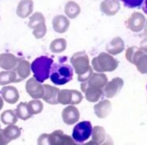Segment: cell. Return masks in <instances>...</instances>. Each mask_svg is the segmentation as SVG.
<instances>
[{
  "instance_id": "1",
  "label": "cell",
  "mask_w": 147,
  "mask_h": 145,
  "mask_svg": "<svg viewBox=\"0 0 147 145\" xmlns=\"http://www.w3.org/2000/svg\"><path fill=\"white\" fill-rule=\"evenodd\" d=\"M70 64L74 72L77 74V79L80 83L88 80V78L93 73L89 57L85 51H79V52L74 53L70 58Z\"/></svg>"
},
{
  "instance_id": "2",
  "label": "cell",
  "mask_w": 147,
  "mask_h": 145,
  "mask_svg": "<svg viewBox=\"0 0 147 145\" xmlns=\"http://www.w3.org/2000/svg\"><path fill=\"white\" fill-rule=\"evenodd\" d=\"M74 70L71 64L66 62H60V63H53L50 69V78L51 82L55 85H64L68 83L73 78Z\"/></svg>"
},
{
  "instance_id": "3",
  "label": "cell",
  "mask_w": 147,
  "mask_h": 145,
  "mask_svg": "<svg viewBox=\"0 0 147 145\" xmlns=\"http://www.w3.org/2000/svg\"><path fill=\"white\" fill-rule=\"evenodd\" d=\"M53 64V59L48 56H39L30 63L31 72L33 77L39 82H44L49 78L51 66Z\"/></svg>"
},
{
  "instance_id": "4",
  "label": "cell",
  "mask_w": 147,
  "mask_h": 145,
  "mask_svg": "<svg viewBox=\"0 0 147 145\" xmlns=\"http://www.w3.org/2000/svg\"><path fill=\"white\" fill-rule=\"evenodd\" d=\"M92 133V124L90 121H81L76 123L74 126L72 136L75 143H84L91 137Z\"/></svg>"
},
{
  "instance_id": "5",
  "label": "cell",
  "mask_w": 147,
  "mask_h": 145,
  "mask_svg": "<svg viewBox=\"0 0 147 145\" xmlns=\"http://www.w3.org/2000/svg\"><path fill=\"white\" fill-rule=\"evenodd\" d=\"M83 100V95L80 91L73 89H62L58 92V104L77 105Z\"/></svg>"
},
{
  "instance_id": "6",
  "label": "cell",
  "mask_w": 147,
  "mask_h": 145,
  "mask_svg": "<svg viewBox=\"0 0 147 145\" xmlns=\"http://www.w3.org/2000/svg\"><path fill=\"white\" fill-rule=\"evenodd\" d=\"M97 62H98L99 69L101 73L104 72H112L117 69L118 61L115 59L114 56L107 52H101L96 56Z\"/></svg>"
},
{
  "instance_id": "7",
  "label": "cell",
  "mask_w": 147,
  "mask_h": 145,
  "mask_svg": "<svg viewBox=\"0 0 147 145\" xmlns=\"http://www.w3.org/2000/svg\"><path fill=\"white\" fill-rule=\"evenodd\" d=\"M145 21L146 17L144 14H142L141 12H133L125 21V26L132 32L139 33L143 30Z\"/></svg>"
},
{
  "instance_id": "8",
  "label": "cell",
  "mask_w": 147,
  "mask_h": 145,
  "mask_svg": "<svg viewBox=\"0 0 147 145\" xmlns=\"http://www.w3.org/2000/svg\"><path fill=\"white\" fill-rule=\"evenodd\" d=\"M123 85L124 81L122 78L114 77L110 81H107V83L103 87V96L106 97L107 99L113 98L121 91Z\"/></svg>"
},
{
  "instance_id": "9",
  "label": "cell",
  "mask_w": 147,
  "mask_h": 145,
  "mask_svg": "<svg viewBox=\"0 0 147 145\" xmlns=\"http://www.w3.org/2000/svg\"><path fill=\"white\" fill-rule=\"evenodd\" d=\"M26 92L32 99H42L44 93V87L41 82L37 81L34 77L29 78L25 84Z\"/></svg>"
},
{
  "instance_id": "10",
  "label": "cell",
  "mask_w": 147,
  "mask_h": 145,
  "mask_svg": "<svg viewBox=\"0 0 147 145\" xmlns=\"http://www.w3.org/2000/svg\"><path fill=\"white\" fill-rule=\"evenodd\" d=\"M62 120L66 125H73L80 119V112L75 105H66L62 110Z\"/></svg>"
},
{
  "instance_id": "11",
  "label": "cell",
  "mask_w": 147,
  "mask_h": 145,
  "mask_svg": "<svg viewBox=\"0 0 147 145\" xmlns=\"http://www.w3.org/2000/svg\"><path fill=\"white\" fill-rule=\"evenodd\" d=\"M108 81L106 74L100 73V72H93L91 74V76L88 78V80L84 82H81L80 88L85 86H94V87H99V88H103L105 84Z\"/></svg>"
},
{
  "instance_id": "12",
  "label": "cell",
  "mask_w": 147,
  "mask_h": 145,
  "mask_svg": "<svg viewBox=\"0 0 147 145\" xmlns=\"http://www.w3.org/2000/svg\"><path fill=\"white\" fill-rule=\"evenodd\" d=\"M49 144H75V141L71 136H68L67 134L64 133L62 130H55L52 133L48 135Z\"/></svg>"
},
{
  "instance_id": "13",
  "label": "cell",
  "mask_w": 147,
  "mask_h": 145,
  "mask_svg": "<svg viewBox=\"0 0 147 145\" xmlns=\"http://www.w3.org/2000/svg\"><path fill=\"white\" fill-rule=\"evenodd\" d=\"M94 109L95 115L98 118H106L110 115L111 111H112V104L108 99H103V100L97 101V103L93 107Z\"/></svg>"
},
{
  "instance_id": "14",
  "label": "cell",
  "mask_w": 147,
  "mask_h": 145,
  "mask_svg": "<svg viewBox=\"0 0 147 145\" xmlns=\"http://www.w3.org/2000/svg\"><path fill=\"white\" fill-rule=\"evenodd\" d=\"M1 97L5 102L9 104H15L19 100V91L16 87L8 84V85L3 86V88L1 89Z\"/></svg>"
},
{
  "instance_id": "15",
  "label": "cell",
  "mask_w": 147,
  "mask_h": 145,
  "mask_svg": "<svg viewBox=\"0 0 147 145\" xmlns=\"http://www.w3.org/2000/svg\"><path fill=\"white\" fill-rule=\"evenodd\" d=\"M34 2L33 0H20L16 7V15L19 18L25 19L33 13Z\"/></svg>"
},
{
  "instance_id": "16",
  "label": "cell",
  "mask_w": 147,
  "mask_h": 145,
  "mask_svg": "<svg viewBox=\"0 0 147 145\" xmlns=\"http://www.w3.org/2000/svg\"><path fill=\"white\" fill-rule=\"evenodd\" d=\"M14 72L17 77V82H21L22 80H25L29 77L31 73L30 62L27 60H18L17 65L14 67Z\"/></svg>"
},
{
  "instance_id": "17",
  "label": "cell",
  "mask_w": 147,
  "mask_h": 145,
  "mask_svg": "<svg viewBox=\"0 0 147 145\" xmlns=\"http://www.w3.org/2000/svg\"><path fill=\"white\" fill-rule=\"evenodd\" d=\"M119 0H103L100 3V10L106 16H114L120 10Z\"/></svg>"
},
{
  "instance_id": "18",
  "label": "cell",
  "mask_w": 147,
  "mask_h": 145,
  "mask_svg": "<svg viewBox=\"0 0 147 145\" xmlns=\"http://www.w3.org/2000/svg\"><path fill=\"white\" fill-rule=\"evenodd\" d=\"M81 91L85 95V99L88 102L95 103L99 101L103 97V88L94 86H85L82 87Z\"/></svg>"
},
{
  "instance_id": "19",
  "label": "cell",
  "mask_w": 147,
  "mask_h": 145,
  "mask_svg": "<svg viewBox=\"0 0 147 145\" xmlns=\"http://www.w3.org/2000/svg\"><path fill=\"white\" fill-rule=\"evenodd\" d=\"M43 87H44V93H43L42 96L43 101L51 105L58 104L59 89L55 86L49 85V84H44Z\"/></svg>"
},
{
  "instance_id": "20",
  "label": "cell",
  "mask_w": 147,
  "mask_h": 145,
  "mask_svg": "<svg viewBox=\"0 0 147 145\" xmlns=\"http://www.w3.org/2000/svg\"><path fill=\"white\" fill-rule=\"evenodd\" d=\"M107 142V135L104 127L96 125L92 127V133H91V140L87 144H103Z\"/></svg>"
},
{
  "instance_id": "21",
  "label": "cell",
  "mask_w": 147,
  "mask_h": 145,
  "mask_svg": "<svg viewBox=\"0 0 147 145\" xmlns=\"http://www.w3.org/2000/svg\"><path fill=\"white\" fill-rule=\"evenodd\" d=\"M70 26L69 18L65 15H56L52 19V28L56 33H65Z\"/></svg>"
},
{
  "instance_id": "22",
  "label": "cell",
  "mask_w": 147,
  "mask_h": 145,
  "mask_svg": "<svg viewBox=\"0 0 147 145\" xmlns=\"http://www.w3.org/2000/svg\"><path fill=\"white\" fill-rule=\"evenodd\" d=\"M124 49H125V43H124V40L120 36L114 37V38L106 45V52L113 55V56L123 52Z\"/></svg>"
},
{
  "instance_id": "23",
  "label": "cell",
  "mask_w": 147,
  "mask_h": 145,
  "mask_svg": "<svg viewBox=\"0 0 147 145\" xmlns=\"http://www.w3.org/2000/svg\"><path fill=\"white\" fill-rule=\"evenodd\" d=\"M18 59L12 53H1L0 54V68L3 70H13L17 65Z\"/></svg>"
},
{
  "instance_id": "24",
  "label": "cell",
  "mask_w": 147,
  "mask_h": 145,
  "mask_svg": "<svg viewBox=\"0 0 147 145\" xmlns=\"http://www.w3.org/2000/svg\"><path fill=\"white\" fill-rule=\"evenodd\" d=\"M132 64L136 66L139 73L147 74V54L144 53L140 48L136 52Z\"/></svg>"
},
{
  "instance_id": "25",
  "label": "cell",
  "mask_w": 147,
  "mask_h": 145,
  "mask_svg": "<svg viewBox=\"0 0 147 145\" xmlns=\"http://www.w3.org/2000/svg\"><path fill=\"white\" fill-rule=\"evenodd\" d=\"M1 132L8 143H10L11 141L17 139L21 136V129L18 126H16L15 124L7 125L4 129H1Z\"/></svg>"
},
{
  "instance_id": "26",
  "label": "cell",
  "mask_w": 147,
  "mask_h": 145,
  "mask_svg": "<svg viewBox=\"0 0 147 145\" xmlns=\"http://www.w3.org/2000/svg\"><path fill=\"white\" fill-rule=\"evenodd\" d=\"M64 13H65L66 17L69 19H75L81 13V8L77 2L70 0V1L66 2L64 5Z\"/></svg>"
},
{
  "instance_id": "27",
  "label": "cell",
  "mask_w": 147,
  "mask_h": 145,
  "mask_svg": "<svg viewBox=\"0 0 147 145\" xmlns=\"http://www.w3.org/2000/svg\"><path fill=\"white\" fill-rule=\"evenodd\" d=\"M17 83V77L14 70H3L0 72V86Z\"/></svg>"
},
{
  "instance_id": "28",
  "label": "cell",
  "mask_w": 147,
  "mask_h": 145,
  "mask_svg": "<svg viewBox=\"0 0 147 145\" xmlns=\"http://www.w3.org/2000/svg\"><path fill=\"white\" fill-rule=\"evenodd\" d=\"M49 48L53 53H62L67 48V41L65 38H56L51 41Z\"/></svg>"
},
{
  "instance_id": "29",
  "label": "cell",
  "mask_w": 147,
  "mask_h": 145,
  "mask_svg": "<svg viewBox=\"0 0 147 145\" xmlns=\"http://www.w3.org/2000/svg\"><path fill=\"white\" fill-rule=\"evenodd\" d=\"M0 120L5 125H12V124H15L17 122L18 117L16 115L15 111L12 110V109H8V110H5L1 113Z\"/></svg>"
},
{
  "instance_id": "30",
  "label": "cell",
  "mask_w": 147,
  "mask_h": 145,
  "mask_svg": "<svg viewBox=\"0 0 147 145\" xmlns=\"http://www.w3.org/2000/svg\"><path fill=\"white\" fill-rule=\"evenodd\" d=\"M15 113L17 115L18 119L21 120H28L32 117V114L29 112V109H28L26 102H20L19 104H17L15 109Z\"/></svg>"
},
{
  "instance_id": "31",
  "label": "cell",
  "mask_w": 147,
  "mask_h": 145,
  "mask_svg": "<svg viewBox=\"0 0 147 145\" xmlns=\"http://www.w3.org/2000/svg\"><path fill=\"white\" fill-rule=\"evenodd\" d=\"M27 107L29 109V112L33 116L42 112L44 106H43V103L40 101V99H32L29 102H27Z\"/></svg>"
},
{
  "instance_id": "32",
  "label": "cell",
  "mask_w": 147,
  "mask_h": 145,
  "mask_svg": "<svg viewBox=\"0 0 147 145\" xmlns=\"http://www.w3.org/2000/svg\"><path fill=\"white\" fill-rule=\"evenodd\" d=\"M46 33H47V26L45 24V22L37 24V25H35L32 28V34L36 39L43 38L46 35Z\"/></svg>"
},
{
  "instance_id": "33",
  "label": "cell",
  "mask_w": 147,
  "mask_h": 145,
  "mask_svg": "<svg viewBox=\"0 0 147 145\" xmlns=\"http://www.w3.org/2000/svg\"><path fill=\"white\" fill-rule=\"evenodd\" d=\"M45 22V17L41 12H34L29 16V21H28V27L32 29L35 25L39 23Z\"/></svg>"
},
{
  "instance_id": "34",
  "label": "cell",
  "mask_w": 147,
  "mask_h": 145,
  "mask_svg": "<svg viewBox=\"0 0 147 145\" xmlns=\"http://www.w3.org/2000/svg\"><path fill=\"white\" fill-rule=\"evenodd\" d=\"M122 3L124 4V6L129 9H132V8H138L142 5L144 0H120Z\"/></svg>"
},
{
  "instance_id": "35",
  "label": "cell",
  "mask_w": 147,
  "mask_h": 145,
  "mask_svg": "<svg viewBox=\"0 0 147 145\" xmlns=\"http://www.w3.org/2000/svg\"><path fill=\"white\" fill-rule=\"evenodd\" d=\"M138 49H139V47H136V46H130V47H128V48L126 49L125 57H126V59H127V61L129 62V63L132 64L133 59H134V57H135V54H136V52H137Z\"/></svg>"
},
{
  "instance_id": "36",
  "label": "cell",
  "mask_w": 147,
  "mask_h": 145,
  "mask_svg": "<svg viewBox=\"0 0 147 145\" xmlns=\"http://www.w3.org/2000/svg\"><path fill=\"white\" fill-rule=\"evenodd\" d=\"M48 135L49 134H47V133L41 134V135L38 137V139H37V143L38 144H49Z\"/></svg>"
},
{
  "instance_id": "37",
  "label": "cell",
  "mask_w": 147,
  "mask_h": 145,
  "mask_svg": "<svg viewBox=\"0 0 147 145\" xmlns=\"http://www.w3.org/2000/svg\"><path fill=\"white\" fill-rule=\"evenodd\" d=\"M139 48L141 49L144 53H146V54H147V36L144 39H142V40H141Z\"/></svg>"
},
{
  "instance_id": "38",
  "label": "cell",
  "mask_w": 147,
  "mask_h": 145,
  "mask_svg": "<svg viewBox=\"0 0 147 145\" xmlns=\"http://www.w3.org/2000/svg\"><path fill=\"white\" fill-rule=\"evenodd\" d=\"M0 144H2V145L8 144L7 140H6L5 138H4V136H3V134H2L1 131H0Z\"/></svg>"
},
{
  "instance_id": "39",
  "label": "cell",
  "mask_w": 147,
  "mask_h": 145,
  "mask_svg": "<svg viewBox=\"0 0 147 145\" xmlns=\"http://www.w3.org/2000/svg\"><path fill=\"white\" fill-rule=\"evenodd\" d=\"M142 10H143V12L147 15V0H144L143 3H142Z\"/></svg>"
},
{
  "instance_id": "40",
  "label": "cell",
  "mask_w": 147,
  "mask_h": 145,
  "mask_svg": "<svg viewBox=\"0 0 147 145\" xmlns=\"http://www.w3.org/2000/svg\"><path fill=\"white\" fill-rule=\"evenodd\" d=\"M3 106H4V100H3V98L0 96V110L3 108Z\"/></svg>"
},
{
  "instance_id": "41",
  "label": "cell",
  "mask_w": 147,
  "mask_h": 145,
  "mask_svg": "<svg viewBox=\"0 0 147 145\" xmlns=\"http://www.w3.org/2000/svg\"><path fill=\"white\" fill-rule=\"evenodd\" d=\"M144 35L145 36H147V19H146V21H145V25H144Z\"/></svg>"
},
{
  "instance_id": "42",
  "label": "cell",
  "mask_w": 147,
  "mask_h": 145,
  "mask_svg": "<svg viewBox=\"0 0 147 145\" xmlns=\"http://www.w3.org/2000/svg\"><path fill=\"white\" fill-rule=\"evenodd\" d=\"M0 131H1V126H0Z\"/></svg>"
},
{
  "instance_id": "43",
  "label": "cell",
  "mask_w": 147,
  "mask_h": 145,
  "mask_svg": "<svg viewBox=\"0 0 147 145\" xmlns=\"http://www.w3.org/2000/svg\"><path fill=\"white\" fill-rule=\"evenodd\" d=\"M0 21H1V17H0Z\"/></svg>"
},
{
  "instance_id": "44",
  "label": "cell",
  "mask_w": 147,
  "mask_h": 145,
  "mask_svg": "<svg viewBox=\"0 0 147 145\" xmlns=\"http://www.w3.org/2000/svg\"><path fill=\"white\" fill-rule=\"evenodd\" d=\"M146 89H147V86H146Z\"/></svg>"
}]
</instances>
